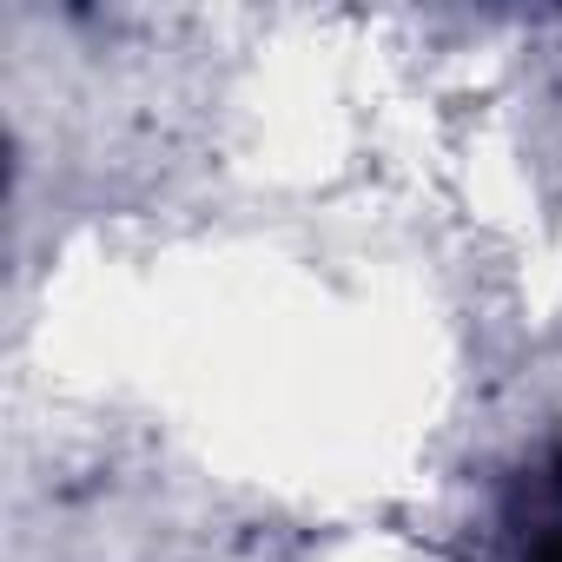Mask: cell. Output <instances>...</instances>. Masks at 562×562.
<instances>
[{
	"label": "cell",
	"instance_id": "6da1fadb",
	"mask_svg": "<svg viewBox=\"0 0 562 562\" xmlns=\"http://www.w3.org/2000/svg\"><path fill=\"white\" fill-rule=\"evenodd\" d=\"M503 542L509 562H562V450L529 457L503 483Z\"/></svg>",
	"mask_w": 562,
	"mask_h": 562
}]
</instances>
